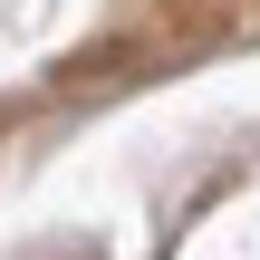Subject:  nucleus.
I'll return each mask as SVG.
<instances>
[]
</instances>
